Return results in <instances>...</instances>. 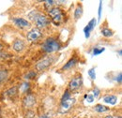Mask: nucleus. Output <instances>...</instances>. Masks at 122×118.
Masks as SVG:
<instances>
[{
    "label": "nucleus",
    "mask_w": 122,
    "mask_h": 118,
    "mask_svg": "<svg viewBox=\"0 0 122 118\" xmlns=\"http://www.w3.org/2000/svg\"><path fill=\"white\" fill-rule=\"evenodd\" d=\"M28 18L30 20H33L37 28L38 29H41V28H44L46 27L49 24H50V21L48 19V17L45 16L44 14L37 11L36 10H32L30 13L28 14Z\"/></svg>",
    "instance_id": "obj_1"
},
{
    "label": "nucleus",
    "mask_w": 122,
    "mask_h": 118,
    "mask_svg": "<svg viewBox=\"0 0 122 118\" xmlns=\"http://www.w3.org/2000/svg\"><path fill=\"white\" fill-rule=\"evenodd\" d=\"M48 12H49V16L51 17L52 23L55 25L59 26L61 24H63L64 19H65V15L62 12V10H61L60 9H58V8H53Z\"/></svg>",
    "instance_id": "obj_2"
},
{
    "label": "nucleus",
    "mask_w": 122,
    "mask_h": 118,
    "mask_svg": "<svg viewBox=\"0 0 122 118\" xmlns=\"http://www.w3.org/2000/svg\"><path fill=\"white\" fill-rule=\"evenodd\" d=\"M60 49V44L59 42L54 39V38H48L44 41V43L42 44V50L43 52L51 54V53H55L56 51H58Z\"/></svg>",
    "instance_id": "obj_3"
},
{
    "label": "nucleus",
    "mask_w": 122,
    "mask_h": 118,
    "mask_svg": "<svg viewBox=\"0 0 122 118\" xmlns=\"http://www.w3.org/2000/svg\"><path fill=\"white\" fill-rule=\"evenodd\" d=\"M83 84V79H82V76L79 75V76H76L74 77L69 84V89L71 91H76L79 88H81Z\"/></svg>",
    "instance_id": "obj_4"
},
{
    "label": "nucleus",
    "mask_w": 122,
    "mask_h": 118,
    "mask_svg": "<svg viewBox=\"0 0 122 118\" xmlns=\"http://www.w3.org/2000/svg\"><path fill=\"white\" fill-rule=\"evenodd\" d=\"M52 63H53V59L51 58V57H45L42 60H41L36 65V69L39 71H42V70H44L46 69H48L52 65Z\"/></svg>",
    "instance_id": "obj_5"
},
{
    "label": "nucleus",
    "mask_w": 122,
    "mask_h": 118,
    "mask_svg": "<svg viewBox=\"0 0 122 118\" xmlns=\"http://www.w3.org/2000/svg\"><path fill=\"white\" fill-rule=\"evenodd\" d=\"M41 37H42V33L38 28H34V29L30 30L26 35V38L29 41H38Z\"/></svg>",
    "instance_id": "obj_6"
},
{
    "label": "nucleus",
    "mask_w": 122,
    "mask_h": 118,
    "mask_svg": "<svg viewBox=\"0 0 122 118\" xmlns=\"http://www.w3.org/2000/svg\"><path fill=\"white\" fill-rule=\"evenodd\" d=\"M74 103H75V99L74 98H70L69 99H67L64 102H61V106L60 108H59V113H65L69 112L72 108V106H73Z\"/></svg>",
    "instance_id": "obj_7"
},
{
    "label": "nucleus",
    "mask_w": 122,
    "mask_h": 118,
    "mask_svg": "<svg viewBox=\"0 0 122 118\" xmlns=\"http://www.w3.org/2000/svg\"><path fill=\"white\" fill-rule=\"evenodd\" d=\"M23 104H24V107H25V108H31V107H33L36 104V97L34 95H32V94L27 95L24 98Z\"/></svg>",
    "instance_id": "obj_8"
},
{
    "label": "nucleus",
    "mask_w": 122,
    "mask_h": 118,
    "mask_svg": "<svg viewBox=\"0 0 122 118\" xmlns=\"http://www.w3.org/2000/svg\"><path fill=\"white\" fill-rule=\"evenodd\" d=\"M12 21H13V23H14V25H15L16 26H18V27H20V28L28 27V26L30 25L29 22L26 21V20L24 19V18H18V17H16V18H13Z\"/></svg>",
    "instance_id": "obj_9"
},
{
    "label": "nucleus",
    "mask_w": 122,
    "mask_h": 118,
    "mask_svg": "<svg viewBox=\"0 0 122 118\" xmlns=\"http://www.w3.org/2000/svg\"><path fill=\"white\" fill-rule=\"evenodd\" d=\"M96 23H97L96 19H95V18H93L92 20H90V22L87 24V25L84 28V33H85V36H86V39H87V38H89V36H90V32L95 28Z\"/></svg>",
    "instance_id": "obj_10"
},
{
    "label": "nucleus",
    "mask_w": 122,
    "mask_h": 118,
    "mask_svg": "<svg viewBox=\"0 0 122 118\" xmlns=\"http://www.w3.org/2000/svg\"><path fill=\"white\" fill-rule=\"evenodd\" d=\"M25 43L24 40H22V39H16L15 41L13 42V44H12V48H13V50L15 52L20 53V52H22L25 49Z\"/></svg>",
    "instance_id": "obj_11"
},
{
    "label": "nucleus",
    "mask_w": 122,
    "mask_h": 118,
    "mask_svg": "<svg viewBox=\"0 0 122 118\" xmlns=\"http://www.w3.org/2000/svg\"><path fill=\"white\" fill-rule=\"evenodd\" d=\"M103 101L105 103L110 104V105H115L117 102V98L114 95H108V96H105L103 98Z\"/></svg>",
    "instance_id": "obj_12"
},
{
    "label": "nucleus",
    "mask_w": 122,
    "mask_h": 118,
    "mask_svg": "<svg viewBox=\"0 0 122 118\" xmlns=\"http://www.w3.org/2000/svg\"><path fill=\"white\" fill-rule=\"evenodd\" d=\"M78 62V60H77V58H71L70 59L69 61H68V63L62 68V69L63 70H65V69H71L73 66H75L76 65V63Z\"/></svg>",
    "instance_id": "obj_13"
},
{
    "label": "nucleus",
    "mask_w": 122,
    "mask_h": 118,
    "mask_svg": "<svg viewBox=\"0 0 122 118\" xmlns=\"http://www.w3.org/2000/svg\"><path fill=\"white\" fill-rule=\"evenodd\" d=\"M17 93H18V87L17 86H13L12 88H10L7 92H6V95L9 97V98H13V97H15L16 95H17Z\"/></svg>",
    "instance_id": "obj_14"
},
{
    "label": "nucleus",
    "mask_w": 122,
    "mask_h": 118,
    "mask_svg": "<svg viewBox=\"0 0 122 118\" xmlns=\"http://www.w3.org/2000/svg\"><path fill=\"white\" fill-rule=\"evenodd\" d=\"M94 110L98 113H104V112H108L109 111V108H107L106 106H103L102 104H98L94 107Z\"/></svg>",
    "instance_id": "obj_15"
},
{
    "label": "nucleus",
    "mask_w": 122,
    "mask_h": 118,
    "mask_svg": "<svg viewBox=\"0 0 122 118\" xmlns=\"http://www.w3.org/2000/svg\"><path fill=\"white\" fill-rule=\"evenodd\" d=\"M8 71L6 69H0V84H3L8 78Z\"/></svg>",
    "instance_id": "obj_16"
},
{
    "label": "nucleus",
    "mask_w": 122,
    "mask_h": 118,
    "mask_svg": "<svg viewBox=\"0 0 122 118\" xmlns=\"http://www.w3.org/2000/svg\"><path fill=\"white\" fill-rule=\"evenodd\" d=\"M82 15H83V8H82V6L79 5L76 8L75 11H74V18H75V20H78Z\"/></svg>",
    "instance_id": "obj_17"
},
{
    "label": "nucleus",
    "mask_w": 122,
    "mask_h": 118,
    "mask_svg": "<svg viewBox=\"0 0 122 118\" xmlns=\"http://www.w3.org/2000/svg\"><path fill=\"white\" fill-rule=\"evenodd\" d=\"M102 36L109 38V37H112V36L114 35V32L110 29V28H107L106 27V28L102 29Z\"/></svg>",
    "instance_id": "obj_18"
},
{
    "label": "nucleus",
    "mask_w": 122,
    "mask_h": 118,
    "mask_svg": "<svg viewBox=\"0 0 122 118\" xmlns=\"http://www.w3.org/2000/svg\"><path fill=\"white\" fill-rule=\"evenodd\" d=\"M55 4H57V1H53V0H51V1H45V3H44V5H45V9L49 11L50 10H52L53 9V6L55 5Z\"/></svg>",
    "instance_id": "obj_19"
},
{
    "label": "nucleus",
    "mask_w": 122,
    "mask_h": 118,
    "mask_svg": "<svg viewBox=\"0 0 122 118\" xmlns=\"http://www.w3.org/2000/svg\"><path fill=\"white\" fill-rule=\"evenodd\" d=\"M104 50H105V48H103V47H96V48L93 49V54L94 55H99L100 54L104 52Z\"/></svg>",
    "instance_id": "obj_20"
},
{
    "label": "nucleus",
    "mask_w": 122,
    "mask_h": 118,
    "mask_svg": "<svg viewBox=\"0 0 122 118\" xmlns=\"http://www.w3.org/2000/svg\"><path fill=\"white\" fill-rule=\"evenodd\" d=\"M36 72L35 71H29L27 74H25V78L26 79V80H31V79H34L35 77H36Z\"/></svg>",
    "instance_id": "obj_21"
},
{
    "label": "nucleus",
    "mask_w": 122,
    "mask_h": 118,
    "mask_svg": "<svg viewBox=\"0 0 122 118\" xmlns=\"http://www.w3.org/2000/svg\"><path fill=\"white\" fill-rule=\"evenodd\" d=\"M71 97H70V92H69V90H66L65 91V94L63 95V97H62V98H61V102H64V101H66L67 99H69Z\"/></svg>",
    "instance_id": "obj_22"
},
{
    "label": "nucleus",
    "mask_w": 122,
    "mask_h": 118,
    "mask_svg": "<svg viewBox=\"0 0 122 118\" xmlns=\"http://www.w3.org/2000/svg\"><path fill=\"white\" fill-rule=\"evenodd\" d=\"M35 117V113L33 111H27L25 115V118H34Z\"/></svg>",
    "instance_id": "obj_23"
},
{
    "label": "nucleus",
    "mask_w": 122,
    "mask_h": 118,
    "mask_svg": "<svg viewBox=\"0 0 122 118\" xmlns=\"http://www.w3.org/2000/svg\"><path fill=\"white\" fill-rule=\"evenodd\" d=\"M88 75L90 76L92 80H95L96 79V73H95V69H90L88 70Z\"/></svg>",
    "instance_id": "obj_24"
},
{
    "label": "nucleus",
    "mask_w": 122,
    "mask_h": 118,
    "mask_svg": "<svg viewBox=\"0 0 122 118\" xmlns=\"http://www.w3.org/2000/svg\"><path fill=\"white\" fill-rule=\"evenodd\" d=\"M85 98L88 103H92L94 101V97L92 95H85Z\"/></svg>",
    "instance_id": "obj_25"
},
{
    "label": "nucleus",
    "mask_w": 122,
    "mask_h": 118,
    "mask_svg": "<svg viewBox=\"0 0 122 118\" xmlns=\"http://www.w3.org/2000/svg\"><path fill=\"white\" fill-rule=\"evenodd\" d=\"M28 88H29V84H28V83H25V84H23L22 86H21V90H22L23 92H26Z\"/></svg>",
    "instance_id": "obj_26"
},
{
    "label": "nucleus",
    "mask_w": 122,
    "mask_h": 118,
    "mask_svg": "<svg viewBox=\"0 0 122 118\" xmlns=\"http://www.w3.org/2000/svg\"><path fill=\"white\" fill-rule=\"evenodd\" d=\"M100 93H101V92H100V90H99V89L94 88V89H93V95H92V96L94 97V98H97L99 97Z\"/></svg>",
    "instance_id": "obj_27"
},
{
    "label": "nucleus",
    "mask_w": 122,
    "mask_h": 118,
    "mask_svg": "<svg viewBox=\"0 0 122 118\" xmlns=\"http://www.w3.org/2000/svg\"><path fill=\"white\" fill-rule=\"evenodd\" d=\"M102 2L101 1V2H100V5H99V10H98V14H99V20L101 19V16H102Z\"/></svg>",
    "instance_id": "obj_28"
},
{
    "label": "nucleus",
    "mask_w": 122,
    "mask_h": 118,
    "mask_svg": "<svg viewBox=\"0 0 122 118\" xmlns=\"http://www.w3.org/2000/svg\"><path fill=\"white\" fill-rule=\"evenodd\" d=\"M117 81L118 82V84H121V81H122V79H121V73H119V74H118V77H117Z\"/></svg>",
    "instance_id": "obj_29"
},
{
    "label": "nucleus",
    "mask_w": 122,
    "mask_h": 118,
    "mask_svg": "<svg viewBox=\"0 0 122 118\" xmlns=\"http://www.w3.org/2000/svg\"><path fill=\"white\" fill-rule=\"evenodd\" d=\"M39 118H49V116L47 114H42V115H41Z\"/></svg>",
    "instance_id": "obj_30"
},
{
    "label": "nucleus",
    "mask_w": 122,
    "mask_h": 118,
    "mask_svg": "<svg viewBox=\"0 0 122 118\" xmlns=\"http://www.w3.org/2000/svg\"><path fill=\"white\" fill-rule=\"evenodd\" d=\"M105 118H114V117H113L112 115H107V116H106Z\"/></svg>",
    "instance_id": "obj_31"
},
{
    "label": "nucleus",
    "mask_w": 122,
    "mask_h": 118,
    "mask_svg": "<svg viewBox=\"0 0 122 118\" xmlns=\"http://www.w3.org/2000/svg\"><path fill=\"white\" fill-rule=\"evenodd\" d=\"M0 115H1V109H0Z\"/></svg>",
    "instance_id": "obj_32"
},
{
    "label": "nucleus",
    "mask_w": 122,
    "mask_h": 118,
    "mask_svg": "<svg viewBox=\"0 0 122 118\" xmlns=\"http://www.w3.org/2000/svg\"><path fill=\"white\" fill-rule=\"evenodd\" d=\"M118 118H121V116H119V117H118Z\"/></svg>",
    "instance_id": "obj_33"
}]
</instances>
